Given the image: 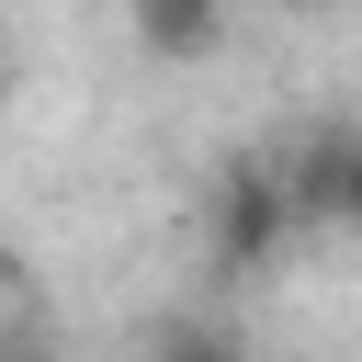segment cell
I'll return each mask as SVG.
<instances>
[{
	"instance_id": "6da1fadb",
	"label": "cell",
	"mask_w": 362,
	"mask_h": 362,
	"mask_svg": "<svg viewBox=\"0 0 362 362\" xmlns=\"http://www.w3.org/2000/svg\"><path fill=\"white\" fill-rule=\"evenodd\" d=\"M294 238H305V215H294L283 147L226 158V170H215V192H204V249H215V272H272Z\"/></svg>"
},
{
	"instance_id": "7a4b0ae2",
	"label": "cell",
	"mask_w": 362,
	"mask_h": 362,
	"mask_svg": "<svg viewBox=\"0 0 362 362\" xmlns=\"http://www.w3.org/2000/svg\"><path fill=\"white\" fill-rule=\"evenodd\" d=\"M283 181L317 238H362V124H305L283 147Z\"/></svg>"
},
{
	"instance_id": "3957f363",
	"label": "cell",
	"mask_w": 362,
	"mask_h": 362,
	"mask_svg": "<svg viewBox=\"0 0 362 362\" xmlns=\"http://www.w3.org/2000/svg\"><path fill=\"white\" fill-rule=\"evenodd\" d=\"M124 23H136V45L158 68H204L226 45V0H124Z\"/></svg>"
},
{
	"instance_id": "277c9868",
	"label": "cell",
	"mask_w": 362,
	"mask_h": 362,
	"mask_svg": "<svg viewBox=\"0 0 362 362\" xmlns=\"http://www.w3.org/2000/svg\"><path fill=\"white\" fill-rule=\"evenodd\" d=\"M0 102H11V45H0Z\"/></svg>"
}]
</instances>
